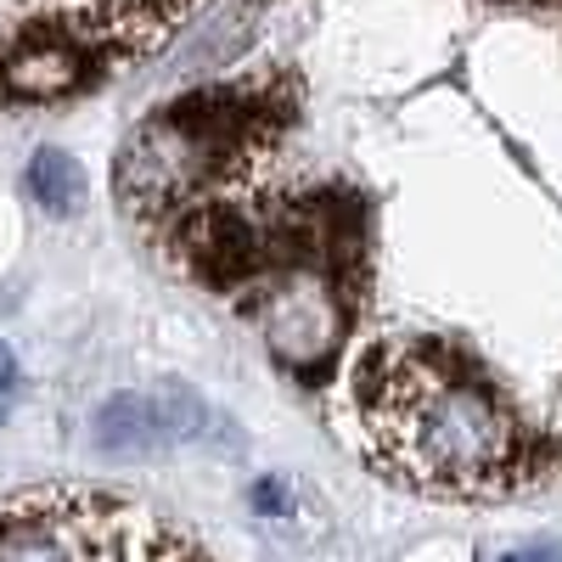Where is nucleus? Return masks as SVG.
<instances>
[{
    "instance_id": "nucleus-1",
    "label": "nucleus",
    "mask_w": 562,
    "mask_h": 562,
    "mask_svg": "<svg viewBox=\"0 0 562 562\" xmlns=\"http://www.w3.org/2000/svg\"><path fill=\"white\" fill-rule=\"evenodd\" d=\"M90 439H97L102 456H158V450L175 445L158 394H113V400H102L97 416H90Z\"/></svg>"
},
{
    "instance_id": "nucleus-2",
    "label": "nucleus",
    "mask_w": 562,
    "mask_h": 562,
    "mask_svg": "<svg viewBox=\"0 0 562 562\" xmlns=\"http://www.w3.org/2000/svg\"><path fill=\"white\" fill-rule=\"evenodd\" d=\"M29 192L40 209H52V214H74L85 203V169L57 153V147H40L34 164H29Z\"/></svg>"
},
{
    "instance_id": "nucleus-3",
    "label": "nucleus",
    "mask_w": 562,
    "mask_h": 562,
    "mask_svg": "<svg viewBox=\"0 0 562 562\" xmlns=\"http://www.w3.org/2000/svg\"><path fill=\"white\" fill-rule=\"evenodd\" d=\"M495 562H562V546H524V551H506Z\"/></svg>"
},
{
    "instance_id": "nucleus-4",
    "label": "nucleus",
    "mask_w": 562,
    "mask_h": 562,
    "mask_svg": "<svg viewBox=\"0 0 562 562\" xmlns=\"http://www.w3.org/2000/svg\"><path fill=\"white\" fill-rule=\"evenodd\" d=\"M12 389H18V360H12V349L0 344V405L12 400Z\"/></svg>"
}]
</instances>
